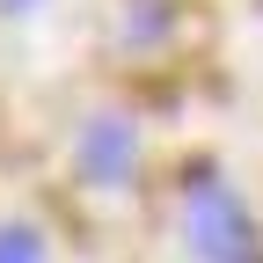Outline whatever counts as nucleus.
I'll list each match as a JSON object with an SVG mask.
<instances>
[{
  "label": "nucleus",
  "mask_w": 263,
  "mask_h": 263,
  "mask_svg": "<svg viewBox=\"0 0 263 263\" xmlns=\"http://www.w3.org/2000/svg\"><path fill=\"white\" fill-rule=\"evenodd\" d=\"M183 234H190V249L205 263H256V234H249L241 197L227 183H212V176H197L183 190Z\"/></svg>",
  "instance_id": "1"
},
{
  "label": "nucleus",
  "mask_w": 263,
  "mask_h": 263,
  "mask_svg": "<svg viewBox=\"0 0 263 263\" xmlns=\"http://www.w3.org/2000/svg\"><path fill=\"white\" fill-rule=\"evenodd\" d=\"M132 154H139L132 117H95V124L81 132V168H88V183H124V176H132Z\"/></svg>",
  "instance_id": "2"
},
{
  "label": "nucleus",
  "mask_w": 263,
  "mask_h": 263,
  "mask_svg": "<svg viewBox=\"0 0 263 263\" xmlns=\"http://www.w3.org/2000/svg\"><path fill=\"white\" fill-rule=\"evenodd\" d=\"M0 263H44V241L29 227H0Z\"/></svg>",
  "instance_id": "3"
}]
</instances>
